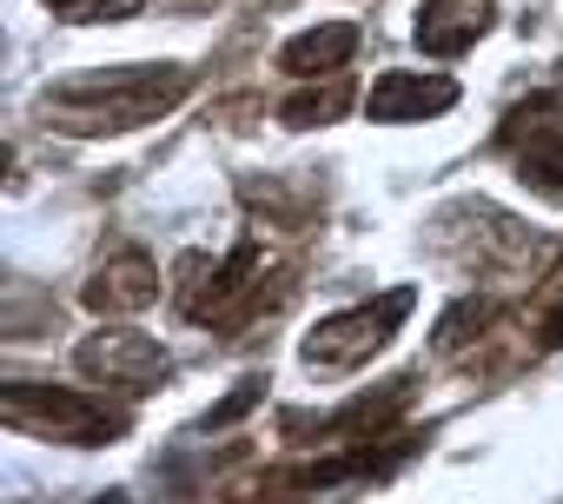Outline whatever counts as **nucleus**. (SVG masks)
Instances as JSON below:
<instances>
[{
  "label": "nucleus",
  "instance_id": "nucleus-1",
  "mask_svg": "<svg viewBox=\"0 0 563 504\" xmlns=\"http://www.w3.org/2000/svg\"><path fill=\"white\" fill-rule=\"evenodd\" d=\"M186 94H192V67H179V61H159V67H107V74H80V80L47 87L41 120L54 133H67V140H113V133H133V127L166 120Z\"/></svg>",
  "mask_w": 563,
  "mask_h": 504
},
{
  "label": "nucleus",
  "instance_id": "nucleus-2",
  "mask_svg": "<svg viewBox=\"0 0 563 504\" xmlns=\"http://www.w3.org/2000/svg\"><path fill=\"white\" fill-rule=\"evenodd\" d=\"M0 418L27 438H60V445H113L126 431L120 405H100L93 392H74V385H34V379H14L0 392Z\"/></svg>",
  "mask_w": 563,
  "mask_h": 504
},
{
  "label": "nucleus",
  "instance_id": "nucleus-3",
  "mask_svg": "<svg viewBox=\"0 0 563 504\" xmlns=\"http://www.w3.org/2000/svg\"><path fill=\"white\" fill-rule=\"evenodd\" d=\"M411 306H418V286H391V293H378V299H365L352 313H332L299 339V359L319 365V372H358L365 359H378L398 339Z\"/></svg>",
  "mask_w": 563,
  "mask_h": 504
},
{
  "label": "nucleus",
  "instance_id": "nucleus-4",
  "mask_svg": "<svg viewBox=\"0 0 563 504\" xmlns=\"http://www.w3.org/2000/svg\"><path fill=\"white\" fill-rule=\"evenodd\" d=\"M74 365H80V379H93V385H107V392H153V385H166L173 352H166L159 339H146V332L100 326V332H87V339L74 346Z\"/></svg>",
  "mask_w": 563,
  "mask_h": 504
},
{
  "label": "nucleus",
  "instance_id": "nucleus-5",
  "mask_svg": "<svg viewBox=\"0 0 563 504\" xmlns=\"http://www.w3.org/2000/svg\"><path fill=\"white\" fill-rule=\"evenodd\" d=\"M504 146L517 153V173L543 193V199H563V107L550 94L523 100L510 120H504Z\"/></svg>",
  "mask_w": 563,
  "mask_h": 504
},
{
  "label": "nucleus",
  "instance_id": "nucleus-6",
  "mask_svg": "<svg viewBox=\"0 0 563 504\" xmlns=\"http://www.w3.org/2000/svg\"><path fill=\"white\" fill-rule=\"evenodd\" d=\"M457 107V80L451 74H411V67H391L372 80L365 94V120L378 127H411V120H438Z\"/></svg>",
  "mask_w": 563,
  "mask_h": 504
},
{
  "label": "nucleus",
  "instance_id": "nucleus-7",
  "mask_svg": "<svg viewBox=\"0 0 563 504\" xmlns=\"http://www.w3.org/2000/svg\"><path fill=\"white\" fill-rule=\"evenodd\" d=\"M153 299H159V266L146 260V252H133V245H120L113 260H100V273L80 286V306L100 313V319H133Z\"/></svg>",
  "mask_w": 563,
  "mask_h": 504
},
{
  "label": "nucleus",
  "instance_id": "nucleus-8",
  "mask_svg": "<svg viewBox=\"0 0 563 504\" xmlns=\"http://www.w3.org/2000/svg\"><path fill=\"white\" fill-rule=\"evenodd\" d=\"M490 28H497V8H490V0H424L418 21H411V41H418L424 61H457V54H471Z\"/></svg>",
  "mask_w": 563,
  "mask_h": 504
},
{
  "label": "nucleus",
  "instance_id": "nucleus-9",
  "mask_svg": "<svg viewBox=\"0 0 563 504\" xmlns=\"http://www.w3.org/2000/svg\"><path fill=\"white\" fill-rule=\"evenodd\" d=\"M431 245L451 252V260L471 266V273H517V266H523V252H530V232H523L510 212L484 206V226H477V232L464 226V239H431Z\"/></svg>",
  "mask_w": 563,
  "mask_h": 504
},
{
  "label": "nucleus",
  "instance_id": "nucleus-10",
  "mask_svg": "<svg viewBox=\"0 0 563 504\" xmlns=\"http://www.w3.org/2000/svg\"><path fill=\"white\" fill-rule=\"evenodd\" d=\"M252 286H258V239H239L225 260L206 273V286L192 293L186 319H239V306L252 299Z\"/></svg>",
  "mask_w": 563,
  "mask_h": 504
},
{
  "label": "nucleus",
  "instance_id": "nucleus-11",
  "mask_svg": "<svg viewBox=\"0 0 563 504\" xmlns=\"http://www.w3.org/2000/svg\"><path fill=\"white\" fill-rule=\"evenodd\" d=\"M352 54H358V28L352 21H325V28H306V34H292L286 47H278V67H286L292 80H332V74L352 67Z\"/></svg>",
  "mask_w": 563,
  "mask_h": 504
},
{
  "label": "nucleus",
  "instance_id": "nucleus-12",
  "mask_svg": "<svg viewBox=\"0 0 563 504\" xmlns=\"http://www.w3.org/2000/svg\"><path fill=\"white\" fill-rule=\"evenodd\" d=\"M411 398H418V379H411V372H398V379H385L378 392L345 398V405L325 418V431H332V438H385V425H391Z\"/></svg>",
  "mask_w": 563,
  "mask_h": 504
},
{
  "label": "nucleus",
  "instance_id": "nucleus-13",
  "mask_svg": "<svg viewBox=\"0 0 563 504\" xmlns=\"http://www.w3.org/2000/svg\"><path fill=\"white\" fill-rule=\"evenodd\" d=\"M352 100H358V87L345 80V74H332V80H306L286 107H278V120H286V127H332V120H345L352 113Z\"/></svg>",
  "mask_w": 563,
  "mask_h": 504
},
{
  "label": "nucleus",
  "instance_id": "nucleus-14",
  "mask_svg": "<svg viewBox=\"0 0 563 504\" xmlns=\"http://www.w3.org/2000/svg\"><path fill=\"white\" fill-rule=\"evenodd\" d=\"M497 319H504V306H497V299H484V293H471V299H457V306L431 326V352H438V359H457V352H464V346H477Z\"/></svg>",
  "mask_w": 563,
  "mask_h": 504
},
{
  "label": "nucleus",
  "instance_id": "nucleus-15",
  "mask_svg": "<svg viewBox=\"0 0 563 504\" xmlns=\"http://www.w3.org/2000/svg\"><path fill=\"white\" fill-rule=\"evenodd\" d=\"M265 385H272L265 372H258V379H239V385H232V392H225V398L206 412V431H225V425H239V418H245V412L265 398Z\"/></svg>",
  "mask_w": 563,
  "mask_h": 504
},
{
  "label": "nucleus",
  "instance_id": "nucleus-16",
  "mask_svg": "<svg viewBox=\"0 0 563 504\" xmlns=\"http://www.w3.org/2000/svg\"><path fill=\"white\" fill-rule=\"evenodd\" d=\"M146 8V0H74L67 8V21H80V28H100V21H133Z\"/></svg>",
  "mask_w": 563,
  "mask_h": 504
},
{
  "label": "nucleus",
  "instance_id": "nucleus-17",
  "mask_svg": "<svg viewBox=\"0 0 563 504\" xmlns=\"http://www.w3.org/2000/svg\"><path fill=\"white\" fill-rule=\"evenodd\" d=\"M537 346H543V352H556V346H563V306H556V313L537 326Z\"/></svg>",
  "mask_w": 563,
  "mask_h": 504
},
{
  "label": "nucleus",
  "instance_id": "nucleus-18",
  "mask_svg": "<svg viewBox=\"0 0 563 504\" xmlns=\"http://www.w3.org/2000/svg\"><path fill=\"white\" fill-rule=\"evenodd\" d=\"M47 8H60V14H67V8H74V0H47Z\"/></svg>",
  "mask_w": 563,
  "mask_h": 504
},
{
  "label": "nucleus",
  "instance_id": "nucleus-19",
  "mask_svg": "<svg viewBox=\"0 0 563 504\" xmlns=\"http://www.w3.org/2000/svg\"><path fill=\"white\" fill-rule=\"evenodd\" d=\"M100 504H126V497H100Z\"/></svg>",
  "mask_w": 563,
  "mask_h": 504
}]
</instances>
